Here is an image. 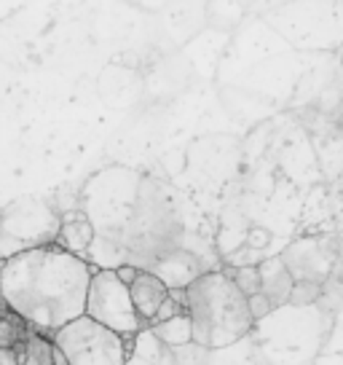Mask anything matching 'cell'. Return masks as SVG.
<instances>
[{
	"instance_id": "2",
	"label": "cell",
	"mask_w": 343,
	"mask_h": 365,
	"mask_svg": "<svg viewBox=\"0 0 343 365\" xmlns=\"http://www.w3.org/2000/svg\"><path fill=\"white\" fill-rule=\"evenodd\" d=\"M185 314L191 319V336L204 349H223L244 339L255 319L228 272H206L185 287Z\"/></svg>"
},
{
	"instance_id": "11",
	"label": "cell",
	"mask_w": 343,
	"mask_h": 365,
	"mask_svg": "<svg viewBox=\"0 0 343 365\" xmlns=\"http://www.w3.org/2000/svg\"><path fill=\"white\" fill-rule=\"evenodd\" d=\"M231 279L236 282V287L247 298L260 293V272H258V266H239L236 272L231 274Z\"/></svg>"
},
{
	"instance_id": "12",
	"label": "cell",
	"mask_w": 343,
	"mask_h": 365,
	"mask_svg": "<svg viewBox=\"0 0 343 365\" xmlns=\"http://www.w3.org/2000/svg\"><path fill=\"white\" fill-rule=\"evenodd\" d=\"M322 293V285L320 282H314V279H295V287H292V293H290V304H295V307H309L314 304Z\"/></svg>"
},
{
	"instance_id": "6",
	"label": "cell",
	"mask_w": 343,
	"mask_h": 365,
	"mask_svg": "<svg viewBox=\"0 0 343 365\" xmlns=\"http://www.w3.org/2000/svg\"><path fill=\"white\" fill-rule=\"evenodd\" d=\"M260 272V293H263L271 307H279V304H290V293L295 287V277L287 269L285 258H268L258 266Z\"/></svg>"
},
{
	"instance_id": "13",
	"label": "cell",
	"mask_w": 343,
	"mask_h": 365,
	"mask_svg": "<svg viewBox=\"0 0 343 365\" xmlns=\"http://www.w3.org/2000/svg\"><path fill=\"white\" fill-rule=\"evenodd\" d=\"M247 309H250V317L252 319H263L265 314H271V301L263 296V293H258V296L247 298Z\"/></svg>"
},
{
	"instance_id": "10",
	"label": "cell",
	"mask_w": 343,
	"mask_h": 365,
	"mask_svg": "<svg viewBox=\"0 0 343 365\" xmlns=\"http://www.w3.org/2000/svg\"><path fill=\"white\" fill-rule=\"evenodd\" d=\"M156 333H159L167 344H174V346L194 341V336H191V319H188V314H180V317H174L172 322H164V325H159V328H156Z\"/></svg>"
},
{
	"instance_id": "14",
	"label": "cell",
	"mask_w": 343,
	"mask_h": 365,
	"mask_svg": "<svg viewBox=\"0 0 343 365\" xmlns=\"http://www.w3.org/2000/svg\"><path fill=\"white\" fill-rule=\"evenodd\" d=\"M137 274H139V269H134V266H118V269H115V277H118L126 287H132V282L137 279Z\"/></svg>"
},
{
	"instance_id": "7",
	"label": "cell",
	"mask_w": 343,
	"mask_h": 365,
	"mask_svg": "<svg viewBox=\"0 0 343 365\" xmlns=\"http://www.w3.org/2000/svg\"><path fill=\"white\" fill-rule=\"evenodd\" d=\"M94 240V228L86 217L80 215H68L62 220V228H59V247L62 250L78 255L80 250H86Z\"/></svg>"
},
{
	"instance_id": "9",
	"label": "cell",
	"mask_w": 343,
	"mask_h": 365,
	"mask_svg": "<svg viewBox=\"0 0 343 365\" xmlns=\"http://www.w3.org/2000/svg\"><path fill=\"white\" fill-rule=\"evenodd\" d=\"M24 346H27V354H24L22 365H54V344H51V339L30 333Z\"/></svg>"
},
{
	"instance_id": "1",
	"label": "cell",
	"mask_w": 343,
	"mask_h": 365,
	"mask_svg": "<svg viewBox=\"0 0 343 365\" xmlns=\"http://www.w3.org/2000/svg\"><path fill=\"white\" fill-rule=\"evenodd\" d=\"M97 269L59 245H38L0 261V301L38 336L51 339L86 314Z\"/></svg>"
},
{
	"instance_id": "8",
	"label": "cell",
	"mask_w": 343,
	"mask_h": 365,
	"mask_svg": "<svg viewBox=\"0 0 343 365\" xmlns=\"http://www.w3.org/2000/svg\"><path fill=\"white\" fill-rule=\"evenodd\" d=\"M27 336H30V328L14 314L11 309L3 304V307H0V349L19 346V344H24Z\"/></svg>"
},
{
	"instance_id": "3",
	"label": "cell",
	"mask_w": 343,
	"mask_h": 365,
	"mask_svg": "<svg viewBox=\"0 0 343 365\" xmlns=\"http://www.w3.org/2000/svg\"><path fill=\"white\" fill-rule=\"evenodd\" d=\"M68 365H126V339L92 317H78L51 336Z\"/></svg>"
},
{
	"instance_id": "4",
	"label": "cell",
	"mask_w": 343,
	"mask_h": 365,
	"mask_svg": "<svg viewBox=\"0 0 343 365\" xmlns=\"http://www.w3.org/2000/svg\"><path fill=\"white\" fill-rule=\"evenodd\" d=\"M86 317L105 325L118 336H134L142 328L137 309L132 304L129 287L115 277V269H97L86 296Z\"/></svg>"
},
{
	"instance_id": "5",
	"label": "cell",
	"mask_w": 343,
	"mask_h": 365,
	"mask_svg": "<svg viewBox=\"0 0 343 365\" xmlns=\"http://www.w3.org/2000/svg\"><path fill=\"white\" fill-rule=\"evenodd\" d=\"M129 296H132V304L137 309L139 319L153 322V317L159 314V309L164 307V301L169 298V287H167V282L161 279L159 274L139 272L137 279L129 287Z\"/></svg>"
},
{
	"instance_id": "15",
	"label": "cell",
	"mask_w": 343,
	"mask_h": 365,
	"mask_svg": "<svg viewBox=\"0 0 343 365\" xmlns=\"http://www.w3.org/2000/svg\"><path fill=\"white\" fill-rule=\"evenodd\" d=\"M51 344H54V341H51ZM54 365H68V360H65V354L59 352L57 346H54Z\"/></svg>"
},
{
	"instance_id": "16",
	"label": "cell",
	"mask_w": 343,
	"mask_h": 365,
	"mask_svg": "<svg viewBox=\"0 0 343 365\" xmlns=\"http://www.w3.org/2000/svg\"><path fill=\"white\" fill-rule=\"evenodd\" d=\"M0 307H3V301H0Z\"/></svg>"
}]
</instances>
